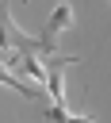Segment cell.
Masks as SVG:
<instances>
[{
	"label": "cell",
	"instance_id": "6da1fadb",
	"mask_svg": "<svg viewBox=\"0 0 111 123\" xmlns=\"http://www.w3.org/2000/svg\"><path fill=\"white\" fill-rule=\"evenodd\" d=\"M69 27H73V4L65 0V4H57V8L50 12V19H46V27H42V35H38V54H54V50H57V38H61Z\"/></svg>",
	"mask_w": 111,
	"mask_h": 123
},
{
	"label": "cell",
	"instance_id": "7a4b0ae2",
	"mask_svg": "<svg viewBox=\"0 0 111 123\" xmlns=\"http://www.w3.org/2000/svg\"><path fill=\"white\" fill-rule=\"evenodd\" d=\"M77 62V58H65V54H46V88H50V100L54 108H65V65Z\"/></svg>",
	"mask_w": 111,
	"mask_h": 123
},
{
	"label": "cell",
	"instance_id": "3957f363",
	"mask_svg": "<svg viewBox=\"0 0 111 123\" xmlns=\"http://www.w3.org/2000/svg\"><path fill=\"white\" fill-rule=\"evenodd\" d=\"M0 46H8V50H31V54H38V38L23 35V31L11 23V12H8V4H0Z\"/></svg>",
	"mask_w": 111,
	"mask_h": 123
},
{
	"label": "cell",
	"instance_id": "277c9868",
	"mask_svg": "<svg viewBox=\"0 0 111 123\" xmlns=\"http://www.w3.org/2000/svg\"><path fill=\"white\" fill-rule=\"evenodd\" d=\"M0 85H11V88H15L19 96H27V100H38V92H34V88H31L27 81H19V77H15L11 69H8V62H0Z\"/></svg>",
	"mask_w": 111,
	"mask_h": 123
},
{
	"label": "cell",
	"instance_id": "5b68a950",
	"mask_svg": "<svg viewBox=\"0 0 111 123\" xmlns=\"http://www.w3.org/2000/svg\"><path fill=\"white\" fill-rule=\"evenodd\" d=\"M42 123H96V119H88V115H69L65 108H50V111L42 115Z\"/></svg>",
	"mask_w": 111,
	"mask_h": 123
}]
</instances>
